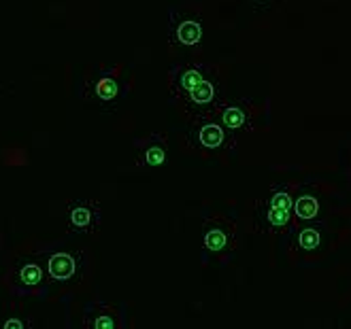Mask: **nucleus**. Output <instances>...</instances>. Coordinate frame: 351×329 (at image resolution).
Masks as SVG:
<instances>
[{"label":"nucleus","instance_id":"nucleus-1","mask_svg":"<svg viewBox=\"0 0 351 329\" xmlns=\"http://www.w3.org/2000/svg\"><path fill=\"white\" fill-rule=\"evenodd\" d=\"M132 81L123 64L92 66L77 85V96L88 107L113 113L128 98Z\"/></svg>","mask_w":351,"mask_h":329},{"label":"nucleus","instance_id":"nucleus-2","mask_svg":"<svg viewBox=\"0 0 351 329\" xmlns=\"http://www.w3.org/2000/svg\"><path fill=\"white\" fill-rule=\"evenodd\" d=\"M36 253L43 259L51 289L56 287L60 291H69L84 282L88 272V253L79 244H73L71 240H58L38 249Z\"/></svg>","mask_w":351,"mask_h":329},{"label":"nucleus","instance_id":"nucleus-3","mask_svg":"<svg viewBox=\"0 0 351 329\" xmlns=\"http://www.w3.org/2000/svg\"><path fill=\"white\" fill-rule=\"evenodd\" d=\"M7 291L15 300H45L51 295V282L38 253L15 257L3 276Z\"/></svg>","mask_w":351,"mask_h":329},{"label":"nucleus","instance_id":"nucleus-4","mask_svg":"<svg viewBox=\"0 0 351 329\" xmlns=\"http://www.w3.org/2000/svg\"><path fill=\"white\" fill-rule=\"evenodd\" d=\"M202 17L200 13L185 5H173L167 13V36H169V43L173 49L177 51H192L198 49V45L202 43Z\"/></svg>","mask_w":351,"mask_h":329},{"label":"nucleus","instance_id":"nucleus-5","mask_svg":"<svg viewBox=\"0 0 351 329\" xmlns=\"http://www.w3.org/2000/svg\"><path fill=\"white\" fill-rule=\"evenodd\" d=\"M64 223L71 236H94L102 225V207L94 198H73L64 209Z\"/></svg>","mask_w":351,"mask_h":329},{"label":"nucleus","instance_id":"nucleus-6","mask_svg":"<svg viewBox=\"0 0 351 329\" xmlns=\"http://www.w3.org/2000/svg\"><path fill=\"white\" fill-rule=\"evenodd\" d=\"M73 327L81 329H126L128 313L123 304H113L109 300H92L81 311L79 323Z\"/></svg>","mask_w":351,"mask_h":329},{"label":"nucleus","instance_id":"nucleus-7","mask_svg":"<svg viewBox=\"0 0 351 329\" xmlns=\"http://www.w3.org/2000/svg\"><path fill=\"white\" fill-rule=\"evenodd\" d=\"M132 155L138 170L162 168L169 161V140L160 132H149L132 142Z\"/></svg>","mask_w":351,"mask_h":329},{"label":"nucleus","instance_id":"nucleus-8","mask_svg":"<svg viewBox=\"0 0 351 329\" xmlns=\"http://www.w3.org/2000/svg\"><path fill=\"white\" fill-rule=\"evenodd\" d=\"M190 147L200 153H217L228 142V130L215 119H198L188 132Z\"/></svg>","mask_w":351,"mask_h":329},{"label":"nucleus","instance_id":"nucleus-9","mask_svg":"<svg viewBox=\"0 0 351 329\" xmlns=\"http://www.w3.org/2000/svg\"><path fill=\"white\" fill-rule=\"evenodd\" d=\"M202 79H204V73L198 64H192V62H177L169 73V98L173 105H177V102L192 88H196Z\"/></svg>","mask_w":351,"mask_h":329},{"label":"nucleus","instance_id":"nucleus-10","mask_svg":"<svg viewBox=\"0 0 351 329\" xmlns=\"http://www.w3.org/2000/svg\"><path fill=\"white\" fill-rule=\"evenodd\" d=\"M215 100H217V90H215V83L209 79H202L196 88H192L188 94H185L177 105L183 107L188 113L192 115H206L213 107H215Z\"/></svg>","mask_w":351,"mask_h":329},{"label":"nucleus","instance_id":"nucleus-11","mask_svg":"<svg viewBox=\"0 0 351 329\" xmlns=\"http://www.w3.org/2000/svg\"><path fill=\"white\" fill-rule=\"evenodd\" d=\"M232 244V230L219 221H209L202 228V251L209 257H219Z\"/></svg>","mask_w":351,"mask_h":329},{"label":"nucleus","instance_id":"nucleus-12","mask_svg":"<svg viewBox=\"0 0 351 329\" xmlns=\"http://www.w3.org/2000/svg\"><path fill=\"white\" fill-rule=\"evenodd\" d=\"M219 123L226 130H232V132L243 130L247 123V113H245V109H241L237 105H228L219 111Z\"/></svg>","mask_w":351,"mask_h":329},{"label":"nucleus","instance_id":"nucleus-13","mask_svg":"<svg viewBox=\"0 0 351 329\" xmlns=\"http://www.w3.org/2000/svg\"><path fill=\"white\" fill-rule=\"evenodd\" d=\"M32 327H34L32 317L24 313H9L0 319V329H32Z\"/></svg>","mask_w":351,"mask_h":329},{"label":"nucleus","instance_id":"nucleus-14","mask_svg":"<svg viewBox=\"0 0 351 329\" xmlns=\"http://www.w3.org/2000/svg\"><path fill=\"white\" fill-rule=\"evenodd\" d=\"M296 213H298V217H302V219H311V217H315V215H317V202H315L313 198H300V200L296 202Z\"/></svg>","mask_w":351,"mask_h":329},{"label":"nucleus","instance_id":"nucleus-15","mask_svg":"<svg viewBox=\"0 0 351 329\" xmlns=\"http://www.w3.org/2000/svg\"><path fill=\"white\" fill-rule=\"evenodd\" d=\"M319 244V234L315 230H304L300 234V246L302 249H317Z\"/></svg>","mask_w":351,"mask_h":329},{"label":"nucleus","instance_id":"nucleus-16","mask_svg":"<svg viewBox=\"0 0 351 329\" xmlns=\"http://www.w3.org/2000/svg\"><path fill=\"white\" fill-rule=\"evenodd\" d=\"M271 207H273V209H279V211H287V213H290V209H292V198L287 196V194H277V196L271 200Z\"/></svg>","mask_w":351,"mask_h":329},{"label":"nucleus","instance_id":"nucleus-17","mask_svg":"<svg viewBox=\"0 0 351 329\" xmlns=\"http://www.w3.org/2000/svg\"><path fill=\"white\" fill-rule=\"evenodd\" d=\"M268 221L273 225H285L287 221V211H279V209H273L271 207V213H268Z\"/></svg>","mask_w":351,"mask_h":329},{"label":"nucleus","instance_id":"nucleus-18","mask_svg":"<svg viewBox=\"0 0 351 329\" xmlns=\"http://www.w3.org/2000/svg\"><path fill=\"white\" fill-rule=\"evenodd\" d=\"M5 249V228H3V215H0V253Z\"/></svg>","mask_w":351,"mask_h":329}]
</instances>
